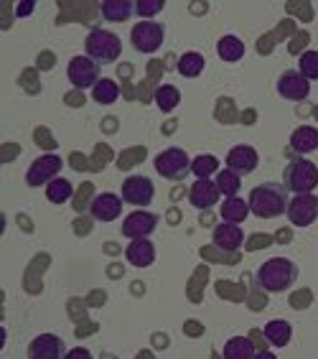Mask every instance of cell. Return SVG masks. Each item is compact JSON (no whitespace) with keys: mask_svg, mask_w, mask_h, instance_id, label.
I'll return each mask as SVG.
<instances>
[{"mask_svg":"<svg viewBox=\"0 0 318 359\" xmlns=\"http://www.w3.org/2000/svg\"><path fill=\"white\" fill-rule=\"evenodd\" d=\"M288 189L283 184H260L249 191V212L260 219H275V217L288 212Z\"/></svg>","mask_w":318,"mask_h":359,"instance_id":"6da1fadb","label":"cell"},{"mask_svg":"<svg viewBox=\"0 0 318 359\" xmlns=\"http://www.w3.org/2000/svg\"><path fill=\"white\" fill-rule=\"evenodd\" d=\"M257 285L268 293H285L298 280V265L288 257H270L255 276Z\"/></svg>","mask_w":318,"mask_h":359,"instance_id":"7a4b0ae2","label":"cell"},{"mask_svg":"<svg viewBox=\"0 0 318 359\" xmlns=\"http://www.w3.org/2000/svg\"><path fill=\"white\" fill-rule=\"evenodd\" d=\"M84 48H87V56L95 59L97 64H112V62H118L120 54H123V41H120V36L112 34V31L95 28V31H90V36L84 39Z\"/></svg>","mask_w":318,"mask_h":359,"instance_id":"3957f363","label":"cell"},{"mask_svg":"<svg viewBox=\"0 0 318 359\" xmlns=\"http://www.w3.org/2000/svg\"><path fill=\"white\" fill-rule=\"evenodd\" d=\"M283 187L293 194H311L318 187V166L305 158L293 161L283 173Z\"/></svg>","mask_w":318,"mask_h":359,"instance_id":"277c9868","label":"cell"},{"mask_svg":"<svg viewBox=\"0 0 318 359\" xmlns=\"http://www.w3.org/2000/svg\"><path fill=\"white\" fill-rule=\"evenodd\" d=\"M163 39H166V28L155 21H140L130 31V41L140 54H155L163 46Z\"/></svg>","mask_w":318,"mask_h":359,"instance_id":"5b68a950","label":"cell"},{"mask_svg":"<svg viewBox=\"0 0 318 359\" xmlns=\"http://www.w3.org/2000/svg\"><path fill=\"white\" fill-rule=\"evenodd\" d=\"M153 163H155V171H158L163 179H171V181L184 179V176L191 171V158H188L186 151H181V148H166V151H160Z\"/></svg>","mask_w":318,"mask_h":359,"instance_id":"8992f818","label":"cell"},{"mask_svg":"<svg viewBox=\"0 0 318 359\" xmlns=\"http://www.w3.org/2000/svg\"><path fill=\"white\" fill-rule=\"evenodd\" d=\"M99 67L102 64H97L90 56H74L69 67H67V76H69V82L74 84L76 90H92L102 79L99 76Z\"/></svg>","mask_w":318,"mask_h":359,"instance_id":"52a82bcc","label":"cell"},{"mask_svg":"<svg viewBox=\"0 0 318 359\" xmlns=\"http://www.w3.org/2000/svg\"><path fill=\"white\" fill-rule=\"evenodd\" d=\"M288 219L293 227H311L313 222L318 219V196L316 194H296L288 201Z\"/></svg>","mask_w":318,"mask_h":359,"instance_id":"ba28073f","label":"cell"},{"mask_svg":"<svg viewBox=\"0 0 318 359\" xmlns=\"http://www.w3.org/2000/svg\"><path fill=\"white\" fill-rule=\"evenodd\" d=\"M64 161L56 156V153H46V156H39V158L31 163V168H28L26 173V184L31 189H39L43 187V184H49V181H54L56 176H59V171H62Z\"/></svg>","mask_w":318,"mask_h":359,"instance_id":"9c48e42d","label":"cell"},{"mask_svg":"<svg viewBox=\"0 0 318 359\" xmlns=\"http://www.w3.org/2000/svg\"><path fill=\"white\" fill-rule=\"evenodd\" d=\"M277 95L283 100H291V102H303L311 95V82L298 69H288L277 79Z\"/></svg>","mask_w":318,"mask_h":359,"instance_id":"30bf717a","label":"cell"},{"mask_svg":"<svg viewBox=\"0 0 318 359\" xmlns=\"http://www.w3.org/2000/svg\"><path fill=\"white\" fill-rule=\"evenodd\" d=\"M155 196V187L148 176H127L123 181V201L132 207H148Z\"/></svg>","mask_w":318,"mask_h":359,"instance_id":"8fae6325","label":"cell"},{"mask_svg":"<svg viewBox=\"0 0 318 359\" xmlns=\"http://www.w3.org/2000/svg\"><path fill=\"white\" fill-rule=\"evenodd\" d=\"M158 227V215H153V212H132V215L125 217L123 222V235L130 237V240H138V237H151Z\"/></svg>","mask_w":318,"mask_h":359,"instance_id":"7c38bea8","label":"cell"},{"mask_svg":"<svg viewBox=\"0 0 318 359\" xmlns=\"http://www.w3.org/2000/svg\"><path fill=\"white\" fill-rule=\"evenodd\" d=\"M28 357L31 359H62L67 357L62 337L56 334H39V337L28 344Z\"/></svg>","mask_w":318,"mask_h":359,"instance_id":"4fadbf2b","label":"cell"},{"mask_svg":"<svg viewBox=\"0 0 318 359\" xmlns=\"http://www.w3.org/2000/svg\"><path fill=\"white\" fill-rule=\"evenodd\" d=\"M123 204H125L123 196L104 191V194H97V196L92 199L90 212L97 222H112V219H118V217L123 215Z\"/></svg>","mask_w":318,"mask_h":359,"instance_id":"5bb4252c","label":"cell"},{"mask_svg":"<svg viewBox=\"0 0 318 359\" xmlns=\"http://www.w3.org/2000/svg\"><path fill=\"white\" fill-rule=\"evenodd\" d=\"M212 242H214V248L224 250V252H237L244 245V232L235 222H221L214 227Z\"/></svg>","mask_w":318,"mask_h":359,"instance_id":"9a60e30c","label":"cell"},{"mask_svg":"<svg viewBox=\"0 0 318 359\" xmlns=\"http://www.w3.org/2000/svg\"><path fill=\"white\" fill-rule=\"evenodd\" d=\"M257 166H260V153H257L252 145H235V148L227 153V168L237 171L240 176H242V173H252Z\"/></svg>","mask_w":318,"mask_h":359,"instance_id":"2e32d148","label":"cell"},{"mask_svg":"<svg viewBox=\"0 0 318 359\" xmlns=\"http://www.w3.org/2000/svg\"><path fill=\"white\" fill-rule=\"evenodd\" d=\"M221 191L216 187V181H209V179H199L194 181V187L188 191V201L194 204L196 209H212L219 201Z\"/></svg>","mask_w":318,"mask_h":359,"instance_id":"e0dca14e","label":"cell"},{"mask_svg":"<svg viewBox=\"0 0 318 359\" xmlns=\"http://www.w3.org/2000/svg\"><path fill=\"white\" fill-rule=\"evenodd\" d=\"M125 257H127V263L135 265V268H148V265L155 263V245H153L148 237H138V240H132L125 250Z\"/></svg>","mask_w":318,"mask_h":359,"instance_id":"ac0fdd59","label":"cell"},{"mask_svg":"<svg viewBox=\"0 0 318 359\" xmlns=\"http://www.w3.org/2000/svg\"><path fill=\"white\" fill-rule=\"evenodd\" d=\"M291 148L296 153H300V156L318 151V128H311V125H300V128H296L291 135Z\"/></svg>","mask_w":318,"mask_h":359,"instance_id":"d6986e66","label":"cell"},{"mask_svg":"<svg viewBox=\"0 0 318 359\" xmlns=\"http://www.w3.org/2000/svg\"><path fill=\"white\" fill-rule=\"evenodd\" d=\"M99 8H102V18H107L110 23H125L135 13L132 0H104Z\"/></svg>","mask_w":318,"mask_h":359,"instance_id":"ffe728a7","label":"cell"},{"mask_svg":"<svg viewBox=\"0 0 318 359\" xmlns=\"http://www.w3.org/2000/svg\"><path fill=\"white\" fill-rule=\"evenodd\" d=\"M221 354H224V359H252L257 357V349L247 337H232L224 344Z\"/></svg>","mask_w":318,"mask_h":359,"instance_id":"44dd1931","label":"cell"},{"mask_svg":"<svg viewBox=\"0 0 318 359\" xmlns=\"http://www.w3.org/2000/svg\"><path fill=\"white\" fill-rule=\"evenodd\" d=\"M216 54L229 64H237L244 56V43L242 39L237 36H221L219 43H216Z\"/></svg>","mask_w":318,"mask_h":359,"instance_id":"7402d4cb","label":"cell"},{"mask_svg":"<svg viewBox=\"0 0 318 359\" xmlns=\"http://www.w3.org/2000/svg\"><path fill=\"white\" fill-rule=\"evenodd\" d=\"M219 212H221V219L224 222H235V224H240V222L247 219L249 204L244 199H240V196H229V199H224Z\"/></svg>","mask_w":318,"mask_h":359,"instance_id":"603a6c76","label":"cell"},{"mask_svg":"<svg viewBox=\"0 0 318 359\" xmlns=\"http://www.w3.org/2000/svg\"><path fill=\"white\" fill-rule=\"evenodd\" d=\"M291 337H293V329L288 321H283V318H275V321L265 324V339H268L272 346L291 344Z\"/></svg>","mask_w":318,"mask_h":359,"instance_id":"cb8c5ba5","label":"cell"},{"mask_svg":"<svg viewBox=\"0 0 318 359\" xmlns=\"http://www.w3.org/2000/svg\"><path fill=\"white\" fill-rule=\"evenodd\" d=\"M204 67H207V59H204L199 51H186V54L179 59V64H176L179 74L181 76H188V79L199 76L201 72H204Z\"/></svg>","mask_w":318,"mask_h":359,"instance_id":"d4e9b609","label":"cell"},{"mask_svg":"<svg viewBox=\"0 0 318 359\" xmlns=\"http://www.w3.org/2000/svg\"><path fill=\"white\" fill-rule=\"evenodd\" d=\"M92 100L97 104H112L120 100V87L115 79H99L95 87H92Z\"/></svg>","mask_w":318,"mask_h":359,"instance_id":"484cf974","label":"cell"},{"mask_svg":"<svg viewBox=\"0 0 318 359\" xmlns=\"http://www.w3.org/2000/svg\"><path fill=\"white\" fill-rule=\"evenodd\" d=\"M153 100L158 104V110L173 112L181 102V92H179V87H173V84H160L158 90H155V95H153Z\"/></svg>","mask_w":318,"mask_h":359,"instance_id":"4316f807","label":"cell"},{"mask_svg":"<svg viewBox=\"0 0 318 359\" xmlns=\"http://www.w3.org/2000/svg\"><path fill=\"white\" fill-rule=\"evenodd\" d=\"M71 194H74L71 181L62 179V176H56L54 181H49V184H46V199H49L51 204H64V201H69Z\"/></svg>","mask_w":318,"mask_h":359,"instance_id":"83f0119b","label":"cell"},{"mask_svg":"<svg viewBox=\"0 0 318 359\" xmlns=\"http://www.w3.org/2000/svg\"><path fill=\"white\" fill-rule=\"evenodd\" d=\"M216 187H219L221 196H237L240 189H242V181H240V173L232 171V168H224V171L216 173Z\"/></svg>","mask_w":318,"mask_h":359,"instance_id":"f1b7e54d","label":"cell"},{"mask_svg":"<svg viewBox=\"0 0 318 359\" xmlns=\"http://www.w3.org/2000/svg\"><path fill=\"white\" fill-rule=\"evenodd\" d=\"M216 168H219V161L212 153H201V156L191 158V173L196 179H209L212 173H216Z\"/></svg>","mask_w":318,"mask_h":359,"instance_id":"f546056e","label":"cell"},{"mask_svg":"<svg viewBox=\"0 0 318 359\" xmlns=\"http://www.w3.org/2000/svg\"><path fill=\"white\" fill-rule=\"evenodd\" d=\"M298 62H300V69L298 72H300L308 82H311V79H318V51H303Z\"/></svg>","mask_w":318,"mask_h":359,"instance_id":"4dcf8cb0","label":"cell"},{"mask_svg":"<svg viewBox=\"0 0 318 359\" xmlns=\"http://www.w3.org/2000/svg\"><path fill=\"white\" fill-rule=\"evenodd\" d=\"M163 8H166V0H138V3H135V13H138L140 18H153V15H158Z\"/></svg>","mask_w":318,"mask_h":359,"instance_id":"1f68e13d","label":"cell"},{"mask_svg":"<svg viewBox=\"0 0 318 359\" xmlns=\"http://www.w3.org/2000/svg\"><path fill=\"white\" fill-rule=\"evenodd\" d=\"M34 8H36L34 0H26V3H18V6H15V15H18V18H26V15H31V11H34Z\"/></svg>","mask_w":318,"mask_h":359,"instance_id":"d6a6232c","label":"cell"},{"mask_svg":"<svg viewBox=\"0 0 318 359\" xmlns=\"http://www.w3.org/2000/svg\"><path fill=\"white\" fill-rule=\"evenodd\" d=\"M67 357H90L87 349H74V352H67Z\"/></svg>","mask_w":318,"mask_h":359,"instance_id":"836d02e7","label":"cell"}]
</instances>
